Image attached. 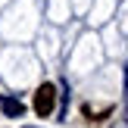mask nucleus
Listing matches in <instances>:
<instances>
[{
	"mask_svg": "<svg viewBox=\"0 0 128 128\" xmlns=\"http://www.w3.org/2000/svg\"><path fill=\"white\" fill-rule=\"evenodd\" d=\"M53 106H56V88L53 84H41L34 91V112L41 119H47L50 112H53Z\"/></svg>",
	"mask_w": 128,
	"mask_h": 128,
	"instance_id": "obj_1",
	"label": "nucleus"
},
{
	"mask_svg": "<svg viewBox=\"0 0 128 128\" xmlns=\"http://www.w3.org/2000/svg\"><path fill=\"white\" fill-rule=\"evenodd\" d=\"M0 110H3L6 116H22L25 106L19 103V100H12V97H3V100H0Z\"/></svg>",
	"mask_w": 128,
	"mask_h": 128,
	"instance_id": "obj_2",
	"label": "nucleus"
}]
</instances>
